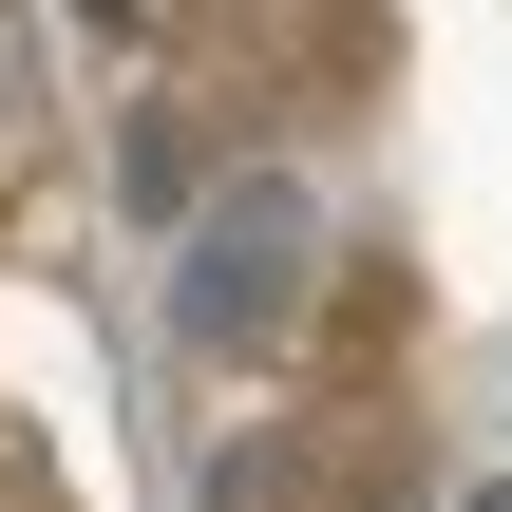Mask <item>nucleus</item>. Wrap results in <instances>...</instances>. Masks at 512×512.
Listing matches in <instances>:
<instances>
[{
  "label": "nucleus",
  "mask_w": 512,
  "mask_h": 512,
  "mask_svg": "<svg viewBox=\"0 0 512 512\" xmlns=\"http://www.w3.org/2000/svg\"><path fill=\"white\" fill-rule=\"evenodd\" d=\"M76 19H95V38H133V19H152V0H76Z\"/></svg>",
  "instance_id": "7ed1b4c3"
},
{
  "label": "nucleus",
  "mask_w": 512,
  "mask_h": 512,
  "mask_svg": "<svg viewBox=\"0 0 512 512\" xmlns=\"http://www.w3.org/2000/svg\"><path fill=\"white\" fill-rule=\"evenodd\" d=\"M323 285V190L304 171H228L171 209V342H266Z\"/></svg>",
  "instance_id": "f257e3e1"
},
{
  "label": "nucleus",
  "mask_w": 512,
  "mask_h": 512,
  "mask_svg": "<svg viewBox=\"0 0 512 512\" xmlns=\"http://www.w3.org/2000/svg\"><path fill=\"white\" fill-rule=\"evenodd\" d=\"M456 512H512V475H494V494H456Z\"/></svg>",
  "instance_id": "20e7f679"
},
{
  "label": "nucleus",
  "mask_w": 512,
  "mask_h": 512,
  "mask_svg": "<svg viewBox=\"0 0 512 512\" xmlns=\"http://www.w3.org/2000/svg\"><path fill=\"white\" fill-rule=\"evenodd\" d=\"M133 209H152V228L190 209V133H171V114H133Z\"/></svg>",
  "instance_id": "f03ea898"
}]
</instances>
